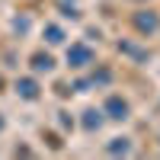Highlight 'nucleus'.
Returning a JSON list of instances; mask_svg holds the SVG:
<instances>
[{
    "label": "nucleus",
    "instance_id": "1",
    "mask_svg": "<svg viewBox=\"0 0 160 160\" xmlns=\"http://www.w3.org/2000/svg\"><path fill=\"white\" fill-rule=\"evenodd\" d=\"M68 61L74 64V68H83V64H90V61H93V51H90L87 45H74V48L68 51Z\"/></svg>",
    "mask_w": 160,
    "mask_h": 160
},
{
    "label": "nucleus",
    "instance_id": "2",
    "mask_svg": "<svg viewBox=\"0 0 160 160\" xmlns=\"http://www.w3.org/2000/svg\"><path fill=\"white\" fill-rule=\"evenodd\" d=\"M106 109L112 112V118H125V112H128V106H125L122 99H118V96H112L109 102H106Z\"/></svg>",
    "mask_w": 160,
    "mask_h": 160
},
{
    "label": "nucleus",
    "instance_id": "3",
    "mask_svg": "<svg viewBox=\"0 0 160 160\" xmlns=\"http://www.w3.org/2000/svg\"><path fill=\"white\" fill-rule=\"evenodd\" d=\"M16 90L22 93L26 99H35V80H22V83H16Z\"/></svg>",
    "mask_w": 160,
    "mask_h": 160
},
{
    "label": "nucleus",
    "instance_id": "4",
    "mask_svg": "<svg viewBox=\"0 0 160 160\" xmlns=\"http://www.w3.org/2000/svg\"><path fill=\"white\" fill-rule=\"evenodd\" d=\"M61 29H58V26H48V42H61Z\"/></svg>",
    "mask_w": 160,
    "mask_h": 160
},
{
    "label": "nucleus",
    "instance_id": "5",
    "mask_svg": "<svg viewBox=\"0 0 160 160\" xmlns=\"http://www.w3.org/2000/svg\"><path fill=\"white\" fill-rule=\"evenodd\" d=\"M35 68H38V71H51V58H42V55H38V58H35Z\"/></svg>",
    "mask_w": 160,
    "mask_h": 160
}]
</instances>
